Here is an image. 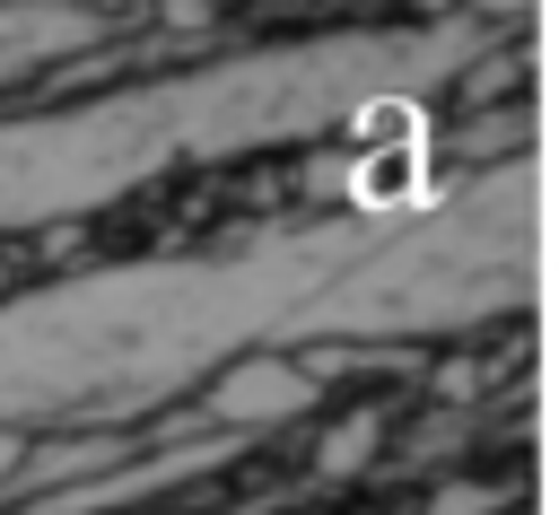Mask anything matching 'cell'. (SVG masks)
I'll use <instances>...</instances> for the list:
<instances>
[{"mask_svg":"<svg viewBox=\"0 0 559 515\" xmlns=\"http://www.w3.org/2000/svg\"><path fill=\"white\" fill-rule=\"evenodd\" d=\"M131 454V436H79V445H26V489H44V480H61L70 471V489L87 480V471H105V463H122Z\"/></svg>","mask_w":559,"mask_h":515,"instance_id":"277c9868","label":"cell"},{"mask_svg":"<svg viewBox=\"0 0 559 515\" xmlns=\"http://www.w3.org/2000/svg\"><path fill=\"white\" fill-rule=\"evenodd\" d=\"M489 17H428V26H332L288 44H245L201 70H166L148 87H114L87 105L0 122V227H52L79 209L122 201L131 183L245 157L271 140H306L358 113H419L463 61L489 52Z\"/></svg>","mask_w":559,"mask_h":515,"instance_id":"7a4b0ae2","label":"cell"},{"mask_svg":"<svg viewBox=\"0 0 559 515\" xmlns=\"http://www.w3.org/2000/svg\"><path fill=\"white\" fill-rule=\"evenodd\" d=\"M314 393H323L314 367H297V358H245V367H227L210 384V419L227 436H253V428H280V419L314 410Z\"/></svg>","mask_w":559,"mask_h":515,"instance_id":"3957f363","label":"cell"},{"mask_svg":"<svg viewBox=\"0 0 559 515\" xmlns=\"http://www.w3.org/2000/svg\"><path fill=\"white\" fill-rule=\"evenodd\" d=\"M542 279V166L498 157L445 192L358 201L227 253H157L0 306V428L148 419L245 358L306 340H428L498 323Z\"/></svg>","mask_w":559,"mask_h":515,"instance_id":"6da1fadb","label":"cell"},{"mask_svg":"<svg viewBox=\"0 0 559 515\" xmlns=\"http://www.w3.org/2000/svg\"><path fill=\"white\" fill-rule=\"evenodd\" d=\"M489 506H498L489 489H445V498H437V515H489Z\"/></svg>","mask_w":559,"mask_h":515,"instance_id":"8992f818","label":"cell"},{"mask_svg":"<svg viewBox=\"0 0 559 515\" xmlns=\"http://www.w3.org/2000/svg\"><path fill=\"white\" fill-rule=\"evenodd\" d=\"M367 454H376V419H349V428L323 436V471H358Z\"/></svg>","mask_w":559,"mask_h":515,"instance_id":"5b68a950","label":"cell"},{"mask_svg":"<svg viewBox=\"0 0 559 515\" xmlns=\"http://www.w3.org/2000/svg\"><path fill=\"white\" fill-rule=\"evenodd\" d=\"M9 471H26V436H17V428H0V480H9Z\"/></svg>","mask_w":559,"mask_h":515,"instance_id":"52a82bcc","label":"cell"}]
</instances>
